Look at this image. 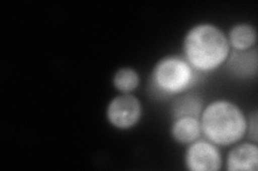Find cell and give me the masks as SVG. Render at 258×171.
I'll list each match as a JSON object with an SVG mask.
<instances>
[{"label": "cell", "instance_id": "52a82bcc", "mask_svg": "<svg viewBox=\"0 0 258 171\" xmlns=\"http://www.w3.org/2000/svg\"><path fill=\"white\" fill-rule=\"evenodd\" d=\"M258 168V146L256 142H243L233 146L226 157L228 171H256Z\"/></svg>", "mask_w": 258, "mask_h": 171}, {"label": "cell", "instance_id": "30bf717a", "mask_svg": "<svg viewBox=\"0 0 258 171\" xmlns=\"http://www.w3.org/2000/svg\"><path fill=\"white\" fill-rule=\"evenodd\" d=\"M227 40L233 51L251 50L256 45L257 31L251 24L240 23L230 28Z\"/></svg>", "mask_w": 258, "mask_h": 171}, {"label": "cell", "instance_id": "277c9868", "mask_svg": "<svg viewBox=\"0 0 258 171\" xmlns=\"http://www.w3.org/2000/svg\"><path fill=\"white\" fill-rule=\"evenodd\" d=\"M106 115L113 127L129 129L141 120L142 105L138 97L132 93H122L110 101Z\"/></svg>", "mask_w": 258, "mask_h": 171}, {"label": "cell", "instance_id": "6da1fadb", "mask_svg": "<svg viewBox=\"0 0 258 171\" xmlns=\"http://www.w3.org/2000/svg\"><path fill=\"white\" fill-rule=\"evenodd\" d=\"M230 51L227 36L210 23L192 26L183 40V57L192 69L203 74L224 66Z\"/></svg>", "mask_w": 258, "mask_h": 171}, {"label": "cell", "instance_id": "7a4b0ae2", "mask_svg": "<svg viewBox=\"0 0 258 171\" xmlns=\"http://www.w3.org/2000/svg\"><path fill=\"white\" fill-rule=\"evenodd\" d=\"M201 132L216 145L239 142L247 132V118L237 104L216 100L208 104L200 116Z\"/></svg>", "mask_w": 258, "mask_h": 171}, {"label": "cell", "instance_id": "8fae6325", "mask_svg": "<svg viewBox=\"0 0 258 171\" xmlns=\"http://www.w3.org/2000/svg\"><path fill=\"white\" fill-rule=\"evenodd\" d=\"M112 84L120 93H132L140 85V76L133 68H120L112 77Z\"/></svg>", "mask_w": 258, "mask_h": 171}, {"label": "cell", "instance_id": "3957f363", "mask_svg": "<svg viewBox=\"0 0 258 171\" xmlns=\"http://www.w3.org/2000/svg\"><path fill=\"white\" fill-rule=\"evenodd\" d=\"M205 74L192 69L183 56H166L157 61L149 79L150 94L166 100L187 92Z\"/></svg>", "mask_w": 258, "mask_h": 171}, {"label": "cell", "instance_id": "ba28073f", "mask_svg": "<svg viewBox=\"0 0 258 171\" xmlns=\"http://www.w3.org/2000/svg\"><path fill=\"white\" fill-rule=\"evenodd\" d=\"M204 108L205 103L203 97L195 93L185 92L173 97L171 104V117L172 120L183 117L200 119Z\"/></svg>", "mask_w": 258, "mask_h": 171}, {"label": "cell", "instance_id": "9c48e42d", "mask_svg": "<svg viewBox=\"0 0 258 171\" xmlns=\"http://www.w3.org/2000/svg\"><path fill=\"white\" fill-rule=\"evenodd\" d=\"M173 140L181 144H189L200 138L201 125L200 120L191 117H183L172 120L170 128Z\"/></svg>", "mask_w": 258, "mask_h": 171}, {"label": "cell", "instance_id": "8992f818", "mask_svg": "<svg viewBox=\"0 0 258 171\" xmlns=\"http://www.w3.org/2000/svg\"><path fill=\"white\" fill-rule=\"evenodd\" d=\"M258 53L256 46L247 51H230L225 67L232 76L251 79L257 76Z\"/></svg>", "mask_w": 258, "mask_h": 171}, {"label": "cell", "instance_id": "7c38bea8", "mask_svg": "<svg viewBox=\"0 0 258 171\" xmlns=\"http://www.w3.org/2000/svg\"><path fill=\"white\" fill-rule=\"evenodd\" d=\"M247 131L252 141L257 143V111H253L247 119Z\"/></svg>", "mask_w": 258, "mask_h": 171}, {"label": "cell", "instance_id": "5b68a950", "mask_svg": "<svg viewBox=\"0 0 258 171\" xmlns=\"http://www.w3.org/2000/svg\"><path fill=\"white\" fill-rule=\"evenodd\" d=\"M184 161L190 171H219L223 167V157L217 145L200 138L188 144Z\"/></svg>", "mask_w": 258, "mask_h": 171}]
</instances>
